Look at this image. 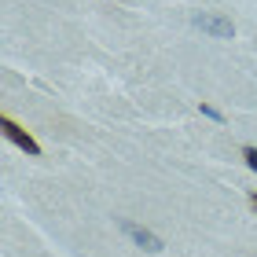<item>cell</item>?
Segmentation results:
<instances>
[{"label": "cell", "instance_id": "6da1fadb", "mask_svg": "<svg viewBox=\"0 0 257 257\" xmlns=\"http://www.w3.org/2000/svg\"><path fill=\"white\" fill-rule=\"evenodd\" d=\"M198 30H206V33H213V37H235V22L224 19V15H217V11H198V15L191 19Z\"/></svg>", "mask_w": 257, "mask_h": 257}, {"label": "cell", "instance_id": "7a4b0ae2", "mask_svg": "<svg viewBox=\"0 0 257 257\" xmlns=\"http://www.w3.org/2000/svg\"><path fill=\"white\" fill-rule=\"evenodd\" d=\"M0 128H4V136H8L11 144H15V147H22V151H26V155H33V158L41 155L37 140H33V136L26 133V128L19 125V121H11V118H4V114H0Z\"/></svg>", "mask_w": 257, "mask_h": 257}, {"label": "cell", "instance_id": "3957f363", "mask_svg": "<svg viewBox=\"0 0 257 257\" xmlns=\"http://www.w3.org/2000/svg\"><path fill=\"white\" fill-rule=\"evenodd\" d=\"M121 231H125V235H128V239H133V242H136V246H144L147 253H158V250H162V239L155 235V231H147V228H140V224H136V220H121Z\"/></svg>", "mask_w": 257, "mask_h": 257}, {"label": "cell", "instance_id": "277c9868", "mask_svg": "<svg viewBox=\"0 0 257 257\" xmlns=\"http://www.w3.org/2000/svg\"><path fill=\"white\" fill-rule=\"evenodd\" d=\"M242 158H246V166L257 173V147H242Z\"/></svg>", "mask_w": 257, "mask_h": 257}, {"label": "cell", "instance_id": "5b68a950", "mask_svg": "<svg viewBox=\"0 0 257 257\" xmlns=\"http://www.w3.org/2000/svg\"><path fill=\"white\" fill-rule=\"evenodd\" d=\"M202 114H206V118H213V121H220V110L209 107V103H202Z\"/></svg>", "mask_w": 257, "mask_h": 257}, {"label": "cell", "instance_id": "8992f818", "mask_svg": "<svg viewBox=\"0 0 257 257\" xmlns=\"http://www.w3.org/2000/svg\"><path fill=\"white\" fill-rule=\"evenodd\" d=\"M250 206H253V209H257V191H253V195H250Z\"/></svg>", "mask_w": 257, "mask_h": 257}]
</instances>
